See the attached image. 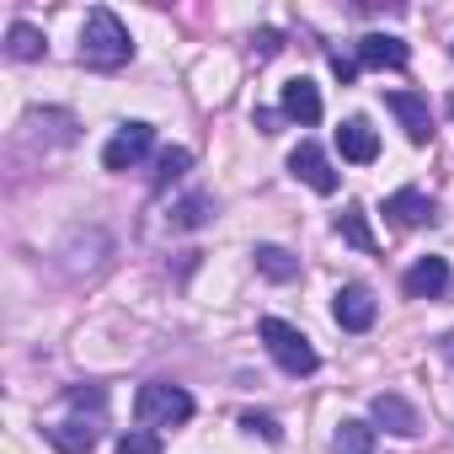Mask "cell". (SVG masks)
<instances>
[{"label":"cell","instance_id":"cell-13","mask_svg":"<svg viewBox=\"0 0 454 454\" xmlns=\"http://www.w3.org/2000/svg\"><path fill=\"white\" fill-rule=\"evenodd\" d=\"M284 118H294L300 129H310V123H321V91L305 81V75H294V81H284Z\"/></svg>","mask_w":454,"mask_h":454},{"label":"cell","instance_id":"cell-17","mask_svg":"<svg viewBox=\"0 0 454 454\" xmlns=\"http://www.w3.org/2000/svg\"><path fill=\"white\" fill-rule=\"evenodd\" d=\"M6 54L27 65V59H43L49 43H43V33H38L33 22H12V27H6Z\"/></svg>","mask_w":454,"mask_h":454},{"label":"cell","instance_id":"cell-4","mask_svg":"<svg viewBox=\"0 0 454 454\" xmlns=\"http://www.w3.org/2000/svg\"><path fill=\"white\" fill-rule=\"evenodd\" d=\"M150 145H155V129H150V123H123V129L102 145V166H107V171H134Z\"/></svg>","mask_w":454,"mask_h":454},{"label":"cell","instance_id":"cell-19","mask_svg":"<svg viewBox=\"0 0 454 454\" xmlns=\"http://www.w3.org/2000/svg\"><path fill=\"white\" fill-rule=\"evenodd\" d=\"M208 208H214V198H208V192H192V198H182V203L166 214V224H171V231H198V224L208 219Z\"/></svg>","mask_w":454,"mask_h":454},{"label":"cell","instance_id":"cell-16","mask_svg":"<svg viewBox=\"0 0 454 454\" xmlns=\"http://www.w3.org/2000/svg\"><path fill=\"white\" fill-rule=\"evenodd\" d=\"M332 454H374V427L358 417H342L332 433Z\"/></svg>","mask_w":454,"mask_h":454},{"label":"cell","instance_id":"cell-12","mask_svg":"<svg viewBox=\"0 0 454 454\" xmlns=\"http://www.w3.org/2000/svg\"><path fill=\"white\" fill-rule=\"evenodd\" d=\"M337 150H342V160L369 166V160L380 155V134L369 129V118H342V129H337Z\"/></svg>","mask_w":454,"mask_h":454},{"label":"cell","instance_id":"cell-11","mask_svg":"<svg viewBox=\"0 0 454 454\" xmlns=\"http://www.w3.org/2000/svg\"><path fill=\"white\" fill-rule=\"evenodd\" d=\"M406 59H411V49L401 38H390V33H369L358 43V65L364 70H406Z\"/></svg>","mask_w":454,"mask_h":454},{"label":"cell","instance_id":"cell-10","mask_svg":"<svg viewBox=\"0 0 454 454\" xmlns=\"http://www.w3.org/2000/svg\"><path fill=\"white\" fill-rule=\"evenodd\" d=\"M385 219L401 224V231H417V224H433V198L417 192V187H401L385 198Z\"/></svg>","mask_w":454,"mask_h":454},{"label":"cell","instance_id":"cell-22","mask_svg":"<svg viewBox=\"0 0 454 454\" xmlns=\"http://www.w3.org/2000/svg\"><path fill=\"white\" fill-rule=\"evenodd\" d=\"M241 427H247V433H262L268 443H278V438H284V427H278L273 417H257V411H247V417H241Z\"/></svg>","mask_w":454,"mask_h":454},{"label":"cell","instance_id":"cell-18","mask_svg":"<svg viewBox=\"0 0 454 454\" xmlns=\"http://www.w3.org/2000/svg\"><path fill=\"white\" fill-rule=\"evenodd\" d=\"M252 257H257V273L273 278V284H294V278H300V262H294L284 247H257Z\"/></svg>","mask_w":454,"mask_h":454},{"label":"cell","instance_id":"cell-5","mask_svg":"<svg viewBox=\"0 0 454 454\" xmlns=\"http://www.w3.org/2000/svg\"><path fill=\"white\" fill-rule=\"evenodd\" d=\"M332 316H337L342 332H369L374 316H380V305H374V294H369L364 284H342V289L332 294Z\"/></svg>","mask_w":454,"mask_h":454},{"label":"cell","instance_id":"cell-25","mask_svg":"<svg viewBox=\"0 0 454 454\" xmlns=\"http://www.w3.org/2000/svg\"><path fill=\"white\" fill-rule=\"evenodd\" d=\"M252 123H257L262 134H278V113H268V107H262V113H252Z\"/></svg>","mask_w":454,"mask_h":454},{"label":"cell","instance_id":"cell-8","mask_svg":"<svg viewBox=\"0 0 454 454\" xmlns=\"http://www.w3.org/2000/svg\"><path fill=\"white\" fill-rule=\"evenodd\" d=\"M385 107L401 118V129H406V139H411V145H427V139H433L427 97H417V91H390V97H385Z\"/></svg>","mask_w":454,"mask_h":454},{"label":"cell","instance_id":"cell-6","mask_svg":"<svg viewBox=\"0 0 454 454\" xmlns=\"http://www.w3.org/2000/svg\"><path fill=\"white\" fill-rule=\"evenodd\" d=\"M289 171H294L305 187H316V192H337V171H332V160H326V150H321L316 139H300V145H294Z\"/></svg>","mask_w":454,"mask_h":454},{"label":"cell","instance_id":"cell-1","mask_svg":"<svg viewBox=\"0 0 454 454\" xmlns=\"http://www.w3.org/2000/svg\"><path fill=\"white\" fill-rule=\"evenodd\" d=\"M129 59H134L129 27H123L107 6H97V12L86 17V27H81V65H86V70H123Z\"/></svg>","mask_w":454,"mask_h":454},{"label":"cell","instance_id":"cell-26","mask_svg":"<svg viewBox=\"0 0 454 454\" xmlns=\"http://www.w3.org/2000/svg\"><path fill=\"white\" fill-rule=\"evenodd\" d=\"M443 353H449V358H454V337H443Z\"/></svg>","mask_w":454,"mask_h":454},{"label":"cell","instance_id":"cell-3","mask_svg":"<svg viewBox=\"0 0 454 454\" xmlns=\"http://www.w3.org/2000/svg\"><path fill=\"white\" fill-rule=\"evenodd\" d=\"M257 332H262V342H268V353H273V364H278L284 374H316V369H321V358H316V348H310V337H305L300 326L268 316Z\"/></svg>","mask_w":454,"mask_h":454},{"label":"cell","instance_id":"cell-15","mask_svg":"<svg viewBox=\"0 0 454 454\" xmlns=\"http://www.w3.org/2000/svg\"><path fill=\"white\" fill-rule=\"evenodd\" d=\"M337 236H342L348 247H358V252H380V241H374V231H369V214H364L358 203H348V208L337 214Z\"/></svg>","mask_w":454,"mask_h":454},{"label":"cell","instance_id":"cell-20","mask_svg":"<svg viewBox=\"0 0 454 454\" xmlns=\"http://www.w3.org/2000/svg\"><path fill=\"white\" fill-rule=\"evenodd\" d=\"M187 166H192V155H187V150H160V160H155V187H171Z\"/></svg>","mask_w":454,"mask_h":454},{"label":"cell","instance_id":"cell-2","mask_svg":"<svg viewBox=\"0 0 454 454\" xmlns=\"http://www.w3.org/2000/svg\"><path fill=\"white\" fill-rule=\"evenodd\" d=\"M134 417H139V427H182L187 417H192V395L182 390V385H166V380H150V385H139V395H134Z\"/></svg>","mask_w":454,"mask_h":454},{"label":"cell","instance_id":"cell-21","mask_svg":"<svg viewBox=\"0 0 454 454\" xmlns=\"http://www.w3.org/2000/svg\"><path fill=\"white\" fill-rule=\"evenodd\" d=\"M118 454H160V433H150V427H129V433L118 438Z\"/></svg>","mask_w":454,"mask_h":454},{"label":"cell","instance_id":"cell-23","mask_svg":"<svg viewBox=\"0 0 454 454\" xmlns=\"http://www.w3.org/2000/svg\"><path fill=\"white\" fill-rule=\"evenodd\" d=\"M278 49H284V33H273V27H262V33L252 38V54H257V59H273Z\"/></svg>","mask_w":454,"mask_h":454},{"label":"cell","instance_id":"cell-27","mask_svg":"<svg viewBox=\"0 0 454 454\" xmlns=\"http://www.w3.org/2000/svg\"><path fill=\"white\" fill-rule=\"evenodd\" d=\"M449 113H454V97H449Z\"/></svg>","mask_w":454,"mask_h":454},{"label":"cell","instance_id":"cell-9","mask_svg":"<svg viewBox=\"0 0 454 454\" xmlns=\"http://www.w3.org/2000/svg\"><path fill=\"white\" fill-rule=\"evenodd\" d=\"M401 289H406L411 300H438V294L449 289V262H443V257H417V262L406 268Z\"/></svg>","mask_w":454,"mask_h":454},{"label":"cell","instance_id":"cell-24","mask_svg":"<svg viewBox=\"0 0 454 454\" xmlns=\"http://www.w3.org/2000/svg\"><path fill=\"white\" fill-rule=\"evenodd\" d=\"M332 75H337L342 86H353V81H358V65H353V59H342V54H332Z\"/></svg>","mask_w":454,"mask_h":454},{"label":"cell","instance_id":"cell-14","mask_svg":"<svg viewBox=\"0 0 454 454\" xmlns=\"http://www.w3.org/2000/svg\"><path fill=\"white\" fill-rule=\"evenodd\" d=\"M49 443H54L59 454H91V449H97V422L65 417V422H54V427H49Z\"/></svg>","mask_w":454,"mask_h":454},{"label":"cell","instance_id":"cell-7","mask_svg":"<svg viewBox=\"0 0 454 454\" xmlns=\"http://www.w3.org/2000/svg\"><path fill=\"white\" fill-rule=\"evenodd\" d=\"M369 411H374V422H380L385 433H395V438H417V433H422L417 406H411L406 395H395V390H380V395L369 401Z\"/></svg>","mask_w":454,"mask_h":454}]
</instances>
